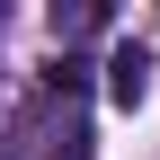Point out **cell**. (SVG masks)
<instances>
[{
    "label": "cell",
    "mask_w": 160,
    "mask_h": 160,
    "mask_svg": "<svg viewBox=\"0 0 160 160\" xmlns=\"http://www.w3.org/2000/svg\"><path fill=\"white\" fill-rule=\"evenodd\" d=\"M142 89H151V45L125 36V45L107 53V98H116V107H142Z\"/></svg>",
    "instance_id": "cell-2"
},
{
    "label": "cell",
    "mask_w": 160,
    "mask_h": 160,
    "mask_svg": "<svg viewBox=\"0 0 160 160\" xmlns=\"http://www.w3.org/2000/svg\"><path fill=\"white\" fill-rule=\"evenodd\" d=\"M9 160H89V116H80V62L45 71V98H36V116L18 125V151Z\"/></svg>",
    "instance_id": "cell-1"
}]
</instances>
